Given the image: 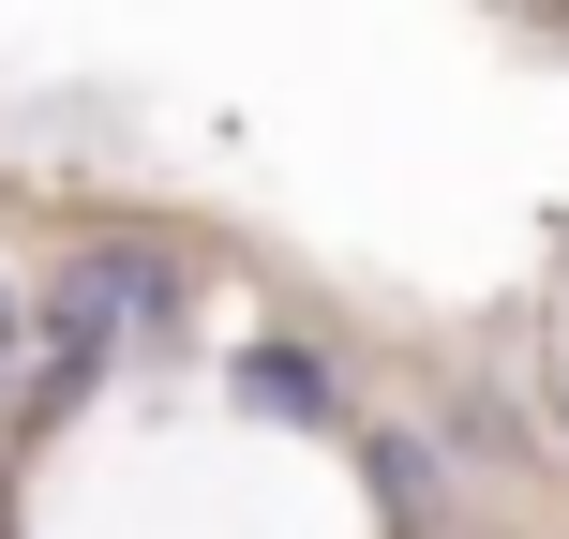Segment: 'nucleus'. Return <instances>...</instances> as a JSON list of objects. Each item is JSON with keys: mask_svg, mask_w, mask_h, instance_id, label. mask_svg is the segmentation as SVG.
<instances>
[{"mask_svg": "<svg viewBox=\"0 0 569 539\" xmlns=\"http://www.w3.org/2000/svg\"><path fill=\"white\" fill-rule=\"evenodd\" d=\"M166 315H180V270L150 256V240H90V256L60 270L46 330H30V345H46V375H30V420H60V405H76L136 330H166Z\"/></svg>", "mask_w": 569, "mask_h": 539, "instance_id": "obj_1", "label": "nucleus"}, {"mask_svg": "<svg viewBox=\"0 0 569 539\" xmlns=\"http://www.w3.org/2000/svg\"><path fill=\"white\" fill-rule=\"evenodd\" d=\"M16 330H30V315H16V285H0V375H16Z\"/></svg>", "mask_w": 569, "mask_h": 539, "instance_id": "obj_3", "label": "nucleus"}, {"mask_svg": "<svg viewBox=\"0 0 569 539\" xmlns=\"http://www.w3.org/2000/svg\"><path fill=\"white\" fill-rule=\"evenodd\" d=\"M240 405H270V420H330V375H315L300 345H240Z\"/></svg>", "mask_w": 569, "mask_h": 539, "instance_id": "obj_2", "label": "nucleus"}]
</instances>
